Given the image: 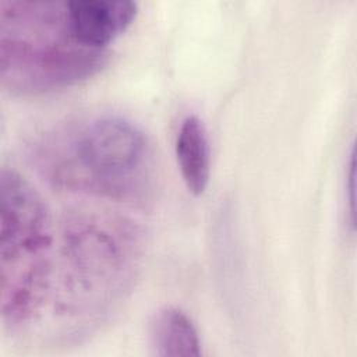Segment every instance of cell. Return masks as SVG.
Here are the masks:
<instances>
[{
	"label": "cell",
	"mask_w": 357,
	"mask_h": 357,
	"mask_svg": "<svg viewBox=\"0 0 357 357\" xmlns=\"http://www.w3.org/2000/svg\"><path fill=\"white\" fill-rule=\"evenodd\" d=\"M28 158L60 190L130 204H145L156 190L153 149L144 132L120 116L60 123L29 144Z\"/></svg>",
	"instance_id": "obj_1"
},
{
	"label": "cell",
	"mask_w": 357,
	"mask_h": 357,
	"mask_svg": "<svg viewBox=\"0 0 357 357\" xmlns=\"http://www.w3.org/2000/svg\"><path fill=\"white\" fill-rule=\"evenodd\" d=\"M142 233L110 209H75L61 222L54 308L74 324L98 321L130 291L142 259Z\"/></svg>",
	"instance_id": "obj_2"
},
{
	"label": "cell",
	"mask_w": 357,
	"mask_h": 357,
	"mask_svg": "<svg viewBox=\"0 0 357 357\" xmlns=\"http://www.w3.org/2000/svg\"><path fill=\"white\" fill-rule=\"evenodd\" d=\"M107 49L82 45L70 29L67 1H0V82L17 95L63 89L98 74Z\"/></svg>",
	"instance_id": "obj_3"
},
{
	"label": "cell",
	"mask_w": 357,
	"mask_h": 357,
	"mask_svg": "<svg viewBox=\"0 0 357 357\" xmlns=\"http://www.w3.org/2000/svg\"><path fill=\"white\" fill-rule=\"evenodd\" d=\"M53 227L40 194L13 169L0 173V312L8 331L31 324L52 286Z\"/></svg>",
	"instance_id": "obj_4"
},
{
	"label": "cell",
	"mask_w": 357,
	"mask_h": 357,
	"mask_svg": "<svg viewBox=\"0 0 357 357\" xmlns=\"http://www.w3.org/2000/svg\"><path fill=\"white\" fill-rule=\"evenodd\" d=\"M138 6L130 0H73L67 1L70 29L85 46H106L132 22Z\"/></svg>",
	"instance_id": "obj_5"
},
{
	"label": "cell",
	"mask_w": 357,
	"mask_h": 357,
	"mask_svg": "<svg viewBox=\"0 0 357 357\" xmlns=\"http://www.w3.org/2000/svg\"><path fill=\"white\" fill-rule=\"evenodd\" d=\"M176 158L187 190L194 195L204 194L211 176V151L206 128L195 114L187 116L180 124Z\"/></svg>",
	"instance_id": "obj_6"
},
{
	"label": "cell",
	"mask_w": 357,
	"mask_h": 357,
	"mask_svg": "<svg viewBox=\"0 0 357 357\" xmlns=\"http://www.w3.org/2000/svg\"><path fill=\"white\" fill-rule=\"evenodd\" d=\"M152 353L159 357L199 356L201 340L191 318L177 307L160 308L149 325Z\"/></svg>",
	"instance_id": "obj_7"
},
{
	"label": "cell",
	"mask_w": 357,
	"mask_h": 357,
	"mask_svg": "<svg viewBox=\"0 0 357 357\" xmlns=\"http://www.w3.org/2000/svg\"><path fill=\"white\" fill-rule=\"evenodd\" d=\"M347 180H349L347 190H349V204H350V220H351V225L354 226V215L356 213H354V153L353 152L350 155Z\"/></svg>",
	"instance_id": "obj_8"
}]
</instances>
